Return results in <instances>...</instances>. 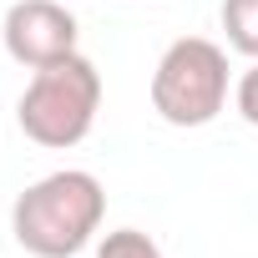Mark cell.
Returning a JSON list of instances; mask_svg holds the SVG:
<instances>
[{
  "instance_id": "1",
  "label": "cell",
  "mask_w": 258,
  "mask_h": 258,
  "mask_svg": "<svg viewBox=\"0 0 258 258\" xmlns=\"http://www.w3.org/2000/svg\"><path fill=\"white\" fill-rule=\"evenodd\" d=\"M101 218H106V187L81 167H61L16 198L11 233L31 258H76L101 233Z\"/></svg>"
},
{
  "instance_id": "2",
  "label": "cell",
  "mask_w": 258,
  "mask_h": 258,
  "mask_svg": "<svg viewBox=\"0 0 258 258\" xmlns=\"http://www.w3.org/2000/svg\"><path fill=\"white\" fill-rule=\"evenodd\" d=\"M96 111H101V71L81 51L31 71V81L16 101L21 132L36 147H51V152L86 142V132L96 126Z\"/></svg>"
},
{
  "instance_id": "3",
  "label": "cell",
  "mask_w": 258,
  "mask_h": 258,
  "mask_svg": "<svg viewBox=\"0 0 258 258\" xmlns=\"http://www.w3.org/2000/svg\"><path fill=\"white\" fill-rule=\"evenodd\" d=\"M228 51L208 36H182L152 71V111L167 126H208L228 106Z\"/></svg>"
},
{
  "instance_id": "4",
  "label": "cell",
  "mask_w": 258,
  "mask_h": 258,
  "mask_svg": "<svg viewBox=\"0 0 258 258\" xmlns=\"http://www.w3.org/2000/svg\"><path fill=\"white\" fill-rule=\"evenodd\" d=\"M0 41H6L11 61L41 71L61 56H76L81 26L66 11V0H16L6 11V26H0Z\"/></svg>"
},
{
  "instance_id": "5",
  "label": "cell",
  "mask_w": 258,
  "mask_h": 258,
  "mask_svg": "<svg viewBox=\"0 0 258 258\" xmlns=\"http://www.w3.org/2000/svg\"><path fill=\"white\" fill-rule=\"evenodd\" d=\"M223 31H228V46L248 61H258V0H223Z\"/></svg>"
},
{
  "instance_id": "6",
  "label": "cell",
  "mask_w": 258,
  "mask_h": 258,
  "mask_svg": "<svg viewBox=\"0 0 258 258\" xmlns=\"http://www.w3.org/2000/svg\"><path fill=\"white\" fill-rule=\"evenodd\" d=\"M96 258H162V248L142 228H116L96 243Z\"/></svg>"
},
{
  "instance_id": "7",
  "label": "cell",
  "mask_w": 258,
  "mask_h": 258,
  "mask_svg": "<svg viewBox=\"0 0 258 258\" xmlns=\"http://www.w3.org/2000/svg\"><path fill=\"white\" fill-rule=\"evenodd\" d=\"M233 106H238V116H243L248 126H258V61L233 81Z\"/></svg>"
}]
</instances>
